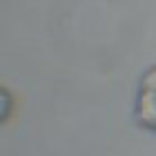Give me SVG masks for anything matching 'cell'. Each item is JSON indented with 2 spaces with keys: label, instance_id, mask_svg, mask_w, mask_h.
Returning a JSON list of instances; mask_svg holds the SVG:
<instances>
[{
  "label": "cell",
  "instance_id": "obj_1",
  "mask_svg": "<svg viewBox=\"0 0 156 156\" xmlns=\"http://www.w3.org/2000/svg\"><path fill=\"white\" fill-rule=\"evenodd\" d=\"M136 116L145 129L156 132V67H150L140 78Z\"/></svg>",
  "mask_w": 156,
  "mask_h": 156
}]
</instances>
